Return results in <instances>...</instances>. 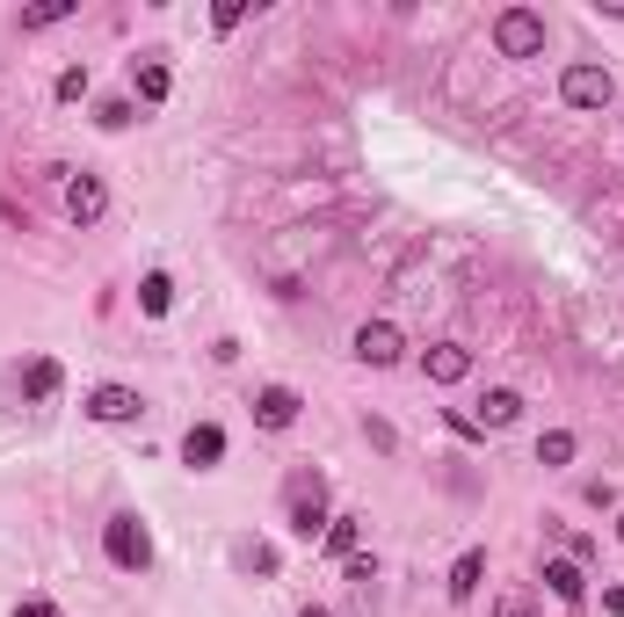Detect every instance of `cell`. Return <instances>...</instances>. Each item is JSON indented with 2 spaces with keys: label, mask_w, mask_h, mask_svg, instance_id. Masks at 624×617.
Here are the masks:
<instances>
[{
  "label": "cell",
  "mask_w": 624,
  "mask_h": 617,
  "mask_svg": "<svg viewBox=\"0 0 624 617\" xmlns=\"http://www.w3.org/2000/svg\"><path fill=\"white\" fill-rule=\"evenodd\" d=\"M240 566H255V574H277V552H269V545H240Z\"/></svg>",
  "instance_id": "obj_22"
},
{
  "label": "cell",
  "mask_w": 624,
  "mask_h": 617,
  "mask_svg": "<svg viewBox=\"0 0 624 617\" xmlns=\"http://www.w3.org/2000/svg\"><path fill=\"white\" fill-rule=\"evenodd\" d=\"M95 123H103V131H123V123H131V102H123V95H117V102H103V109H95Z\"/></svg>",
  "instance_id": "obj_21"
},
{
  "label": "cell",
  "mask_w": 624,
  "mask_h": 617,
  "mask_svg": "<svg viewBox=\"0 0 624 617\" xmlns=\"http://www.w3.org/2000/svg\"><path fill=\"white\" fill-rule=\"evenodd\" d=\"M399 356H407V342H399V327H392V320H364V327H356V364L392 370Z\"/></svg>",
  "instance_id": "obj_5"
},
{
  "label": "cell",
  "mask_w": 624,
  "mask_h": 617,
  "mask_svg": "<svg viewBox=\"0 0 624 617\" xmlns=\"http://www.w3.org/2000/svg\"><path fill=\"white\" fill-rule=\"evenodd\" d=\"M182 458H190L196 473H211V465L226 458V429H218V422H196L190 436H182Z\"/></svg>",
  "instance_id": "obj_8"
},
{
  "label": "cell",
  "mask_w": 624,
  "mask_h": 617,
  "mask_svg": "<svg viewBox=\"0 0 624 617\" xmlns=\"http://www.w3.org/2000/svg\"><path fill=\"white\" fill-rule=\"evenodd\" d=\"M22 386H30V400H52V392H58V364H52V356H36V364L22 370Z\"/></svg>",
  "instance_id": "obj_16"
},
{
  "label": "cell",
  "mask_w": 624,
  "mask_h": 617,
  "mask_svg": "<svg viewBox=\"0 0 624 617\" xmlns=\"http://www.w3.org/2000/svg\"><path fill=\"white\" fill-rule=\"evenodd\" d=\"M131 88H139L146 102H168L174 80H168V66H160V58H131Z\"/></svg>",
  "instance_id": "obj_11"
},
{
  "label": "cell",
  "mask_w": 624,
  "mask_h": 617,
  "mask_svg": "<svg viewBox=\"0 0 624 617\" xmlns=\"http://www.w3.org/2000/svg\"><path fill=\"white\" fill-rule=\"evenodd\" d=\"M103 212H109L103 175H73V182H66V218H73V226H95Z\"/></svg>",
  "instance_id": "obj_6"
},
{
  "label": "cell",
  "mask_w": 624,
  "mask_h": 617,
  "mask_svg": "<svg viewBox=\"0 0 624 617\" xmlns=\"http://www.w3.org/2000/svg\"><path fill=\"white\" fill-rule=\"evenodd\" d=\"M508 617H530V610H508Z\"/></svg>",
  "instance_id": "obj_26"
},
{
  "label": "cell",
  "mask_w": 624,
  "mask_h": 617,
  "mask_svg": "<svg viewBox=\"0 0 624 617\" xmlns=\"http://www.w3.org/2000/svg\"><path fill=\"white\" fill-rule=\"evenodd\" d=\"M356 545H364V523H356V516L327 523V552H334V560H356Z\"/></svg>",
  "instance_id": "obj_15"
},
{
  "label": "cell",
  "mask_w": 624,
  "mask_h": 617,
  "mask_svg": "<svg viewBox=\"0 0 624 617\" xmlns=\"http://www.w3.org/2000/svg\"><path fill=\"white\" fill-rule=\"evenodd\" d=\"M298 617H334V610H298Z\"/></svg>",
  "instance_id": "obj_25"
},
{
  "label": "cell",
  "mask_w": 624,
  "mask_h": 617,
  "mask_svg": "<svg viewBox=\"0 0 624 617\" xmlns=\"http://www.w3.org/2000/svg\"><path fill=\"white\" fill-rule=\"evenodd\" d=\"M80 95H87V66H66L58 73V102H80Z\"/></svg>",
  "instance_id": "obj_20"
},
{
  "label": "cell",
  "mask_w": 624,
  "mask_h": 617,
  "mask_svg": "<svg viewBox=\"0 0 624 617\" xmlns=\"http://www.w3.org/2000/svg\"><path fill=\"white\" fill-rule=\"evenodd\" d=\"M103 552H109V566H123V574H146V566H153V538H146L139 516H109Z\"/></svg>",
  "instance_id": "obj_1"
},
{
  "label": "cell",
  "mask_w": 624,
  "mask_h": 617,
  "mask_svg": "<svg viewBox=\"0 0 624 617\" xmlns=\"http://www.w3.org/2000/svg\"><path fill=\"white\" fill-rule=\"evenodd\" d=\"M538 465H573V436H567V429L538 436Z\"/></svg>",
  "instance_id": "obj_18"
},
{
  "label": "cell",
  "mask_w": 624,
  "mask_h": 617,
  "mask_svg": "<svg viewBox=\"0 0 624 617\" xmlns=\"http://www.w3.org/2000/svg\"><path fill=\"white\" fill-rule=\"evenodd\" d=\"M421 370H429L435 386H458V378L472 370V349H458V342H435V349L421 356Z\"/></svg>",
  "instance_id": "obj_10"
},
{
  "label": "cell",
  "mask_w": 624,
  "mask_h": 617,
  "mask_svg": "<svg viewBox=\"0 0 624 617\" xmlns=\"http://www.w3.org/2000/svg\"><path fill=\"white\" fill-rule=\"evenodd\" d=\"M291 530L298 538H320V530H327V479L320 473L291 479Z\"/></svg>",
  "instance_id": "obj_4"
},
{
  "label": "cell",
  "mask_w": 624,
  "mask_h": 617,
  "mask_svg": "<svg viewBox=\"0 0 624 617\" xmlns=\"http://www.w3.org/2000/svg\"><path fill=\"white\" fill-rule=\"evenodd\" d=\"M617 538H624V516H617Z\"/></svg>",
  "instance_id": "obj_27"
},
{
  "label": "cell",
  "mask_w": 624,
  "mask_h": 617,
  "mask_svg": "<svg viewBox=\"0 0 624 617\" xmlns=\"http://www.w3.org/2000/svg\"><path fill=\"white\" fill-rule=\"evenodd\" d=\"M545 582H552L559 603H581V596H589V582H581V566H573V560H552V566H545Z\"/></svg>",
  "instance_id": "obj_13"
},
{
  "label": "cell",
  "mask_w": 624,
  "mask_h": 617,
  "mask_svg": "<svg viewBox=\"0 0 624 617\" xmlns=\"http://www.w3.org/2000/svg\"><path fill=\"white\" fill-rule=\"evenodd\" d=\"M610 95H617L610 66H567L559 73V102L567 109H610Z\"/></svg>",
  "instance_id": "obj_3"
},
{
  "label": "cell",
  "mask_w": 624,
  "mask_h": 617,
  "mask_svg": "<svg viewBox=\"0 0 624 617\" xmlns=\"http://www.w3.org/2000/svg\"><path fill=\"white\" fill-rule=\"evenodd\" d=\"M603 610H610V617H624V588H603Z\"/></svg>",
  "instance_id": "obj_24"
},
{
  "label": "cell",
  "mask_w": 624,
  "mask_h": 617,
  "mask_svg": "<svg viewBox=\"0 0 624 617\" xmlns=\"http://www.w3.org/2000/svg\"><path fill=\"white\" fill-rule=\"evenodd\" d=\"M87 414H95V422H139V392L131 386H95L87 392Z\"/></svg>",
  "instance_id": "obj_7"
},
{
  "label": "cell",
  "mask_w": 624,
  "mask_h": 617,
  "mask_svg": "<svg viewBox=\"0 0 624 617\" xmlns=\"http://www.w3.org/2000/svg\"><path fill=\"white\" fill-rule=\"evenodd\" d=\"M139 305H146V313H153V320H160V313H168V305H174V283L160 277V269H153V277L139 283Z\"/></svg>",
  "instance_id": "obj_17"
},
{
  "label": "cell",
  "mask_w": 624,
  "mask_h": 617,
  "mask_svg": "<svg viewBox=\"0 0 624 617\" xmlns=\"http://www.w3.org/2000/svg\"><path fill=\"white\" fill-rule=\"evenodd\" d=\"M255 422L261 429H291L298 422V392L291 386H261L255 392Z\"/></svg>",
  "instance_id": "obj_9"
},
{
  "label": "cell",
  "mask_w": 624,
  "mask_h": 617,
  "mask_svg": "<svg viewBox=\"0 0 624 617\" xmlns=\"http://www.w3.org/2000/svg\"><path fill=\"white\" fill-rule=\"evenodd\" d=\"M480 574H486V552H465V560L451 566V596H458V603L480 596Z\"/></svg>",
  "instance_id": "obj_14"
},
{
  "label": "cell",
  "mask_w": 624,
  "mask_h": 617,
  "mask_svg": "<svg viewBox=\"0 0 624 617\" xmlns=\"http://www.w3.org/2000/svg\"><path fill=\"white\" fill-rule=\"evenodd\" d=\"M516 414H523V400H516V392H508V386H494V392H486V400H480V429H508V422H516Z\"/></svg>",
  "instance_id": "obj_12"
},
{
  "label": "cell",
  "mask_w": 624,
  "mask_h": 617,
  "mask_svg": "<svg viewBox=\"0 0 624 617\" xmlns=\"http://www.w3.org/2000/svg\"><path fill=\"white\" fill-rule=\"evenodd\" d=\"M15 617H58V610H52L44 596H30V603H15Z\"/></svg>",
  "instance_id": "obj_23"
},
{
  "label": "cell",
  "mask_w": 624,
  "mask_h": 617,
  "mask_svg": "<svg viewBox=\"0 0 624 617\" xmlns=\"http://www.w3.org/2000/svg\"><path fill=\"white\" fill-rule=\"evenodd\" d=\"M66 15H73V0H44V8L22 15V30H52V22H66Z\"/></svg>",
  "instance_id": "obj_19"
},
{
  "label": "cell",
  "mask_w": 624,
  "mask_h": 617,
  "mask_svg": "<svg viewBox=\"0 0 624 617\" xmlns=\"http://www.w3.org/2000/svg\"><path fill=\"white\" fill-rule=\"evenodd\" d=\"M494 52L502 58H538L545 52V15H530V8H502V15H494Z\"/></svg>",
  "instance_id": "obj_2"
}]
</instances>
